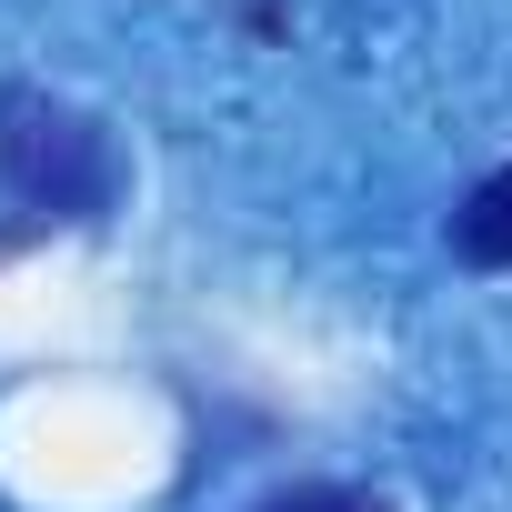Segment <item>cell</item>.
Listing matches in <instances>:
<instances>
[{
  "label": "cell",
  "mask_w": 512,
  "mask_h": 512,
  "mask_svg": "<svg viewBox=\"0 0 512 512\" xmlns=\"http://www.w3.org/2000/svg\"><path fill=\"white\" fill-rule=\"evenodd\" d=\"M452 262H472V272H512V161L482 171V181L462 191V211H452Z\"/></svg>",
  "instance_id": "2"
},
{
  "label": "cell",
  "mask_w": 512,
  "mask_h": 512,
  "mask_svg": "<svg viewBox=\"0 0 512 512\" xmlns=\"http://www.w3.org/2000/svg\"><path fill=\"white\" fill-rule=\"evenodd\" d=\"M262 512H382L372 492H342V482H292V492H272Z\"/></svg>",
  "instance_id": "3"
},
{
  "label": "cell",
  "mask_w": 512,
  "mask_h": 512,
  "mask_svg": "<svg viewBox=\"0 0 512 512\" xmlns=\"http://www.w3.org/2000/svg\"><path fill=\"white\" fill-rule=\"evenodd\" d=\"M0 191L41 221H111L121 201V141L31 81H0Z\"/></svg>",
  "instance_id": "1"
}]
</instances>
